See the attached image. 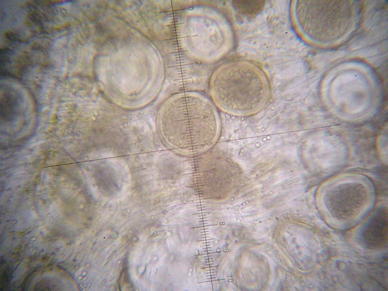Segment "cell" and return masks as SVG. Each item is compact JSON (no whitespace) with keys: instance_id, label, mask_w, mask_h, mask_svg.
<instances>
[{"instance_id":"1","label":"cell","mask_w":388,"mask_h":291,"mask_svg":"<svg viewBox=\"0 0 388 291\" xmlns=\"http://www.w3.org/2000/svg\"><path fill=\"white\" fill-rule=\"evenodd\" d=\"M158 126L161 138L169 148L192 156L213 148L220 135L221 122L212 100L190 95L163 109L158 118Z\"/></svg>"},{"instance_id":"2","label":"cell","mask_w":388,"mask_h":291,"mask_svg":"<svg viewBox=\"0 0 388 291\" xmlns=\"http://www.w3.org/2000/svg\"><path fill=\"white\" fill-rule=\"evenodd\" d=\"M209 88L215 106L237 116L260 112L268 104L271 94L265 71L245 60H230L218 66L211 75Z\"/></svg>"},{"instance_id":"3","label":"cell","mask_w":388,"mask_h":291,"mask_svg":"<svg viewBox=\"0 0 388 291\" xmlns=\"http://www.w3.org/2000/svg\"><path fill=\"white\" fill-rule=\"evenodd\" d=\"M202 155L196 173L199 181L205 189L228 192L243 178L242 167L227 153L212 148Z\"/></svg>"},{"instance_id":"4","label":"cell","mask_w":388,"mask_h":291,"mask_svg":"<svg viewBox=\"0 0 388 291\" xmlns=\"http://www.w3.org/2000/svg\"><path fill=\"white\" fill-rule=\"evenodd\" d=\"M265 1L262 0H235L232 1V4L238 13L251 17L261 11Z\"/></svg>"}]
</instances>
